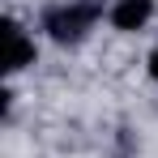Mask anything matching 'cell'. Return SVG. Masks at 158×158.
<instances>
[{"mask_svg":"<svg viewBox=\"0 0 158 158\" xmlns=\"http://www.w3.org/2000/svg\"><path fill=\"white\" fill-rule=\"evenodd\" d=\"M103 17V0H60V4H47L43 17H39V30L60 43V47H77L90 30L98 26Z\"/></svg>","mask_w":158,"mask_h":158,"instance_id":"1","label":"cell"},{"mask_svg":"<svg viewBox=\"0 0 158 158\" xmlns=\"http://www.w3.org/2000/svg\"><path fill=\"white\" fill-rule=\"evenodd\" d=\"M107 22L120 34H137L154 22V0H111L107 4Z\"/></svg>","mask_w":158,"mask_h":158,"instance_id":"2","label":"cell"},{"mask_svg":"<svg viewBox=\"0 0 158 158\" xmlns=\"http://www.w3.org/2000/svg\"><path fill=\"white\" fill-rule=\"evenodd\" d=\"M4 30H9V56H4V73H9V77H13V73H26L30 64L39 60L34 39H30V34L17 26L13 17H4Z\"/></svg>","mask_w":158,"mask_h":158,"instance_id":"3","label":"cell"},{"mask_svg":"<svg viewBox=\"0 0 158 158\" xmlns=\"http://www.w3.org/2000/svg\"><path fill=\"white\" fill-rule=\"evenodd\" d=\"M145 73H150V81H158V47L145 56Z\"/></svg>","mask_w":158,"mask_h":158,"instance_id":"4","label":"cell"}]
</instances>
